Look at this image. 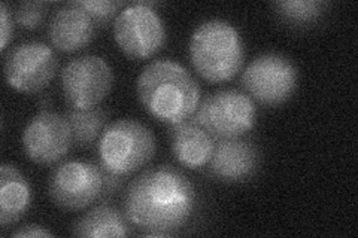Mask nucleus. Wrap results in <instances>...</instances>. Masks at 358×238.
Here are the masks:
<instances>
[{"label":"nucleus","instance_id":"f257e3e1","mask_svg":"<svg viewBox=\"0 0 358 238\" xmlns=\"http://www.w3.org/2000/svg\"><path fill=\"white\" fill-rule=\"evenodd\" d=\"M196 202L188 177L172 165H159L131 180L124 194V214L143 234L172 235L192 219Z\"/></svg>","mask_w":358,"mask_h":238},{"label":"nucleus","instance_id":"f03ea898","mask_svg":"<svg viewBox=\"0 0 358 238\" xmlns=\"http://www.w3.org/2000/svg\"><path fill=\"white\" fill-rule=\"evenodd\" d=\"M142 107L166 126H178L192 118L200 105V87L184 66L173 60H154L136 81Z\"/></svg>","mask_w":358,"mask_h":238},{"label":"nucleus","instance_id":"7ed1b4c3","mask_svg":"<svg viewBox=\"0 0 358 238\" xmlns=\"http://www.w3.org/2000/svg\"><path fill=\"white\" fill-rule=\"evenodd\" d=\"M188 52L194 70L210 84L230 81L241 72L245 60L239 31L229 21L217 18L196 27Z\"/></svg>","mask_w":358,"mask_h":238},{"label":"nucleus","instance_id":"20e7f679","mask_svg":"<svg viewBox=\"0 0 358 238\" xmlns=\"http://www.w3.org/2000/svg\"><path fill=\"white\" fill-rule=\"evenodd\" d=\"M152 131L136 119H120L109 124L99 139V161L106 172L120 177L134 174L155 155Z\"/></svg>","mask_w":358,"mask_h":238},{"label":"nucleus","instance_id":"39448f33","mask_svg":"<svg viewBox=\"0 0 358 238\" xmlns=\"http://www.w3.org/2000/svg\"><path fill=\"white\" fill-rule=\"evenodd\" d=\"M194 121L214 139H239L254 128L257 107L250 96L238 89H220L200 101Z\"/></svg>","mask_w":358,"mask_h":238},{"label":"nucleus","instance_id":"423d86ee","mask_svg":"<svg viewBox=\"0 0 358 238\" xmlns=\"http://www.w3.org/2000/svg\"><path fill=\"white\" fill-rule=\"evenodd\" d=\"M152 2H134L121 9L114 21V39L131 60H148L166 43V27Z\"/></svg>","mask_w":358,"mask_h":238},{"label":"nucleus","instance_id":"0eeeda50","mask_svg":"<svg viewBox=\"0 0 358 238\" xmlns=\"http://www.w3.org/2000/svg\"><path fill=\"white\" fill-rule=\"evenodd\" d=\"M112 85L114 72L102 57H78L62 70V89L69 109L87 110L97 107L109 96Z\"/></svg>","mask_w":358,"mask_h":238},{"label":"nucleus","instance_id":"6e6552de","mask_svg":"<svg viewBox=\"0 0 358 238\" xmlns=\"http://www.w3.org/2000/svg\"><path fill=\"white\" fill-rule=\"evenodd\" d=\"M299 72L288 57L276 52L259 55L242 73L245 91L264 106L285 103L297 88Z\"/></svg>","mask_w":358,"mask_h":238},{"label":"nucleus","instance_id":"1a4fd4ad","mask_svg":"<svg viewBox=\"0 0 358 238\" xmlns=\"http://www.w3.org/2000/svg\"><path fill=\"white\" fill-rule=\"evenodd\" d=\"M103 191V168L92 161H67L54 168L48 194L55 206L81 211L100 200Z\"/></svg>","mask_w":358,"mask_h":238},{"label":"nucleus","instance_id":"9d476101","mask_svg":"<svg viewBox=\"0 0 358 238\" xmlns=\"http://www.w3.org/2000/svg\"><path fill=\"white\" fill-rule=\"evenodd\" d=\"M59 60L43 42H26L10 50L5 60L6 84L18 93L36 94L57 75Z\"/></svg>","mask_w":358,"mask_h":238},{"label":"nucleus","instance_id":"9b49d317","mask_svg":"<svg viewBox=\"0 0 358 238\" xmlns=\"http://www.w3.org/2000/svg\"><path fill=\"white\" fill-rule=\"evenodd\" d=\"M22 151L31 163L52 165L69 154L73 137L69 122L60 113L42 110L22 131Z\"/></svg>","mask_w":358,"mask_h":238},{"label":"nucleus","instance_id":"f8f14e48","mask_svg":"<svg viewBox=\"0 0 358 238\" xmlns=\"http://www.w3.org/2000/svg\"><path fill=\"white\" fill-rule=\"evenodd\" d=\"M260 167V152L251 140L226 139L215 143L208 164L209 174L226 184H241L251 179Z\"/></svg>","mask_w":358,"mask_h":238},{"label":"nucleus","instance_id":"ddd939ff","mask_svg":"<svg viewBox=\"0 0 358 238\" xmlns=\"http://www.w3.org/2000/svg\"><path fill=\"white\" fill-rule=\"evenodd\" d=\"M96 24L78 2H67L55 10L50 21L48 36L55 50L78 52L93 40Z\"/></svg>","mask_w":358,"mask_h":238},{"label":"nucleus","instance_id":"4468645a","mask_svg":"<svg viewBox=\"0 0 358 238\" xmlns=\"http://www.w3.org/2000/svg\"><path fill=\"white\" fill-rule=\"evenodd\" d=\"M215 149V139L193 121L175 126L172 131V154L185 168L199 170L209 164Z\"/></svg>","mask_w":358,"mask_h":238},{"label":"nucleus","instance_id":"2eb2a0df","mask_svg":"<svg viewBox=\"0 0 358 238\" xmlns=\"http://www.w3.org/2000/svg\"><path fill=\"white\" fill-rule=\"evenodd\" d=\"M31 189L26 176L13 164L0 167V225L18 223L30 209Z\"/></svg>","mask_w":358,"mask_h":238},{"label":"nucleus","instance_id":"dca6fc26","mask_svg":"<svg viewBox=\"0 0 358 238\" xmlns=\"http://www.w3.org/2000/svg\"><path fill=\"white\" fill-rule=\"evenodd\" d=\"M72 234L84 238L127 237L130 228L124 213L108 204H100L75 222Z\"/></svg>","mask_w":358,"mask_h":238},{"label":"nucleus","instance_id":"f3484780","mask_svg":"<svg viewBox=\"0 0 358 238\" xmlns=\"http://www.w3.org/2000/svg\"><path fill=\"white\" fill-rule=\"evenodd\" d=\"M63 117L71 126L73 144L81 149H87L100 139L106 128L109 113L102 107L87 110L69 109L63 113Z\"/></svg>","mask_w":358,"mask_h":238},{"label":"nucleus","instance_id":"a211bd4d","mask_svg":"<svg viewBox=\"0 0 358 238\" xmlns=\"http://www.w3.org/2000/svg\"><path fill=\"white\" fill-rule=\"evenodd\" d=\"M284 22L291 26H309L312 22L318 21L327 9L326 2L318 0H284L272 5Z\"/></svg>","mask_w":358,"mask_h":238},{"label":"nucleus","instance_id":"6ab92c4d","mask_svg":"<svg viewBox=\"0 0 358 238\" xmlns=\"http://www.w3.org/2000/svg\"><path fill=\"white\" fill-rule=\"evenodd\" d=\"M78 3L92 17L96 27H105L109 24L112 18L120 14L121 8L126 5L121 0H117V2H110V0H78Z\"/></svg>","mask_w":358,"mask_h":238},{"label":"nucleus","instance_id":"aec40b11","mask_svg":"<svg viewBox=\"0 0 358 238\" xmlns=\"http://www.w3.org/2000/svg\"><path fill=\"white\" fill-rule=\"evenodd\" d=\"M47 14V5L42 2H21L14 9L15 22L26 30L38 29Z\"/></svg>","mask_w":358,"mask_h":238},{"label":"nucleus","instance_id":"412c9836","mask_svg":"<svg viewBox=\"0 0 358 238\" xmlns=\"http://www.w3.org/2000/svg\"><path fill=\"white\" fill-rule=\"evenodd\" d=\"M0 22H2V45H0V51H5L14 35V18L6 3L0 5Z\"/></svg>","mask_w":358,"mask_h":238},{"label":"nucleus","instance_id":"4be33fe9","mask_svg":"<svg viewBox=\"0 0 358 238\" xmlns=\"http://www.w3.org/2000/svg\"><path fill=\"white\" fill-rule=\"evenodd\" d=\"M121 179L117 174H112L106 170H103V191H102V195H100V202H105L106 200H109L112 195L115 194V192L120 189L121 186Z\"/></svg>","mask_w":358,"mask_h":238},{"label":"nucleus","instance_id":"5701e85b","mask_svg":"<svg viewBox=\"0 0 358 238\" xmlns=\"http://www.w3.org/2000/svg\"><path fill=\"white\" fill-rule=\"evenodd\" d=\"M13 237H15V238H45V237H54V234L39 225H26V226H21L18 231H15L13 234Z\"/></svg>","mask_w":358,"mask_h":238}]
</instances>
